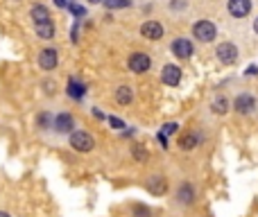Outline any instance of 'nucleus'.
Wrapping results in <instances>:
<instances>
[{
	"mask_svg": "<svg viewBox=\"0 0 258 217\" xmlns=\"http://www.w3.org/2000/svg\"><path fill=\"white\" fill-rule=\"evenodd\" d=\"M70 145L77 152H91V149L95 147V140L89 131H75V134L70 136Z\"/></svg>",
	"mask_w": 258,
	"mask_h": 217,
	"instance_id": "1",
	"label": "nucleus"
},
{
	"mask_svg": "<svg viewBox=\"0 0 258 217\" xmlns=\"http://www.w3.org/2000/svg\"><path fill=\"white\" fill-rule=\"evenodd\" d=\"M193 34L197 36L199 41H204V43H208V41H213L215 39V25H213L211 21H199V23H195V27H193Z\"/></svg>",
	"mask_w": 258,
	"mask_h": 217,
	"instance_id": "2",
	"label": "nucleus"
},
{
	"mask_svg": "<svg viewBox=\"0 0 258 217\" xmlns=\"http://www.w3.org/2000/svg\"><path fill=\"white\" fill-rule=\"evenodd\" d=\"M215 54L222 63L231 66V63H235V59H238V48H235L233 43H220L215 50Z\"/></svg>",
	"mask_w": 258,
	"mask_h": 217,
	"instance_id": "3",
	"label": "nucleus"
},
{
	"mask_svg": "<svg viewBox=\"0 0 258 217\" xmlns=\"http://www.w3.org/2000/svg\"><path fill=\"white\" fill-rule=\"evenodd\" d=\"M149 66H152V59H149L145 52H134L129 57V68L134 72H147Z\"/></svg>",
	"mask_w": 258,
	"mask_h": 217,
	"instance_id": "4",
	"label": "nucleus"
},
{
	"mask_svg": "<svg viewBox=\"0 0 258 217\" xmlns=\"http://www.w3.org/2000/svg\"><path fill=\"white\" fill-rule=\"evenodd\" d=\"M140 34L149 41H156L163 36V25L156 21H147V23H143V27H140Z\"/></svg>",
	"mask_w": 258,
	"mask_h": 217,
	"instance_id": "5",
	"label": "nucleus"
},
{
	"mask_svg": "<svg viewBox=\"0 0 258 217\" xmlns=\"http://www.w3.org/2000/svg\"><path fill=\"white\" fill-rule=\"evenodd\" d=\"M229 12L235 18H244L251 12V0H229Z\"/></svg>",
	"mask_w": 258,
	"mask_h": 217,
	"instance_id": "6",
	"label": "nucleus"
},
{
	"mask_svg": "<svg viewBox=\"0 0 258 217\" xmlns=\"http://www.w3.org/2000/svg\"><path fill=\"white\" fill-rule=\"evenodd\" d=\"M39 63H41V68H43V70H52V68L59 63L57 50H50V48H45L43 52L39 54Z\"/></svg>",
	"mask_w": 258,
	"mask_h": 217,
	"instance_id": "7",
	"label": "nucleus"
},
{
	"mask_svg": "<svg viewBox=\"0 0 258 217\" xmlns=\"http://www.w3.org/2000/svg\"><path fill=\"white\" fill-rule=\"evenodd\" d=\"M233 108L238 113H251L253 108H256V99H253L251 95H238L233 102Z\"/></svg>",
	"mask_w": 258,
	"mask_h": 217,
	"instance_id": "8",
	"label": "nucleus"
},
{
	"mask_svg": "<svg viewBox=\"0 0 258 217\" xmlns=\"http://www.w3.org/2000/svg\"><path fill=\"white\" fill-rule=\"evenodd\" d=\"M161 79H163V84H167V86H177L181 81V70L177 66H170V63H167L161 72Z\"/></svg>",
	"mask_w": 258,
	"mask_h": 217,
	"instance_id": "9",
	"label": "nucleus"
},
{
	"mask_svg": "<svg viewBox=\"0 0 258 217\" xmlns=\"http://www.w3.org/2000/svg\"><path fill=\"white\" fill-rule=\"evenodd\" d=\"M30 16H32V21H34V27H39V25H48V23H52V21H50V12L43 7V5H36V7H32Z\"/></svg>",
	"mask_w": 258,
	"mask_h": 217,
	"instance_id": "10",
	"label": "nucleus"
},
{
	"mask_svg": "<svg viewBox=\"0 0 258 217\" xmlns=\"http://www.w3.org/2000/svg\"><path fill=\"white\" fill-rule=\"evenodd\" d=\"M172 52L179 59H188L190 54H193V43H190L188 39H177L175 43H172Z\"/></svg>",
	"mask_w": 258,
	"mask_h": 217,
	"instance_id": "11",
	"label": "nucleus"
},
{
	"mask_svg": "<svg viewBox=\"0 0 258 217\" xmlns=\"http://www.w3.org/2000/svg\"><path fill=\"white\" fill-rule=\"evenodd\" d=\"M72 125H75V120H72L70 113H61V116H57V120H54V129H57L59 134H70Z\"/></svg>",
	"mask_w": 258,
	"mask_h": 217,
	"instance_id": "12",
	"label": "nucleus"
},
{
	"mask_svg": "<svg viewBox=\"0 0 258 217\" xmlns=\"http://www.w3.org/2000/svg\"><path fill=\"white\" fill-rule=\"evenodd\" d=\"M84 93H86V86L81 84V81H77V79L68 81V95H70L72 99H81L84 97Z\"/></svg>",
	"mask_w": 258,
	"mask_h": 217,
	"instance_id": "13",
	"label": "nucleus"
},
{
	"mask_svg": "<svg viewBox=\"0 0 258 217\" xmlns=\"http://www.w3.org/2000/svg\"><path fill=\"white\" fill-rule=\"evenodd\" d=\"M131 99H134V90H131L129 86H118V90H116V102H118V104H129Z\"/></svg>",
	"mask_w": 258,
	"mask_h": 217,
	"instance_id": "14",
	"label": "nucleus"
},
{
	"mask_svg": "<svg viewBox=\"0 0 258 217\" xmlns=\"http://www.w3.org/2000/svg\"><path fill=\"white\" fill-rule=\"evenodd\" d=\"M147 188L152 190L154 194H163L165 192V179H163V176H154V179H149Z\"/></svg>",
	"mask_w": 258,
	"mask_h": 217,
	"instance_id": "15",
	"label": "nucleus"
},
{
	"mask_svg": "<svg viewBox=\"0 0 258 217\" xmlns=\"http://www.w3.org/2000/svg\"><path fill=\"white\" fill-rule=\"evenodd\" d=\"M36 34H39L41 39H52L54 36V25L52 23H48V25H39L36 27Z\"/></svg>",
	"mask_w": 258,
	"mask_h": 217,
	"instance_id": "16",
	"label": "nucleus"
},
{
	"mask_svg": "<svg viewBox=\"0 0 258 217\" xmlns=\"http://www.w3.org/2000/svg\"><path fill=\"white\" fill-rule=\"evenodd\" d=\"M179 145H181V149H193L195 145H197V136H195V134H186V136H181Z\"/></svg>",
	"mask_w": 258,
	"mask_h": 217,
	"instance_id": "17",
	"label": "nucleus"
},
{
	"mask_svg": "<svg viewBox=\"0 0 258 217\" xmlns=\"http://www.w3.org/2000/svg\"><path fill=\"white\" fill-rule=\"evenodd\" d=\"M177 197H179L184 203H190L193 201V188H190V185H181V190H179Z\"/></svg>",
	"mask_w": 258,
	"mask_h": 217,
	"instance_id": "18",
	"label": "nucleus"
},
{
	"mask_svg": "<svg viewBox=\"0 0 258 217\" xmlns=\"http://www.w3.org/2000/svg\"><path fill=\"white\" fill-rule=\"evenodd\" d=\"M213 111L215 113H226L229 111V102H226V97H217L215 102H213Z\"/></svg>",
	"mask_w": 258,
	"mask_h": 217,
	"instance_id": "19",
	"label": "nucleus"
},
{
	"mask_svg": "<svg viewBox=\"0 0 258 217\" xmlns=\"http://www.w3.org/2000/svg\"><path fill=\"white\" fill-rule=\"evenodd\" d=\"M109 9H122V7H129V0H104Z\"/></svg>",
	"mask_w": 258,
	"mask_h": 217,
	"instance_id": "20",
	"label": "nucleus"
},
{
	"mask_svg": "<svg viewBox=\"0 0 258 217\" xmlns=\"http://www.w3.org/2000/svg\"><path fill=\"white\" fill-rule=\"evenodd\" d=\"M177 127H179V125H177V122H167V125H163V131H161V134H163V136H170V134H175V131H177Z\"/></svg>",
	"mask_w": 258,
	"mask_h": 217,
	"instance_id": "21",
	"label": "nucleus"
},
{
	"mask_svg": "<svg viewBox=\"0 0 258 217\" xmlns=\"http://www.w3.org/2000/svg\"><path fill=\"white\" fill-rule=\"evenodd\" d=\"M134 156L138 158V161H145V156H147V154H145V149H140L138 145H136V147H134Z\"/></svg>",
	"mask_w": 258,
	"mask_h": 217,
	"instance_id": "22",
	"label": "nucleus"
},
{
	"mask_svg": "<svg viewBox=\"0 0 258 217\" xmlns=\"http://www.w3.org/2000/svg\"><path fill=\"white\" fill-rule=\"evenodd\" d=\"M109 122H111V127H113V129H122V127H125V122H122V120H118V118H109Z\"/></svg>",
	"mask_w": 258,
	"mask_h": 217,
	"instance_id": "23",
	"label": "nucleus"
},
{
	"mask_svg": "<svg viewBox=\"0 0 258 217\" xmlns=\"http://www.w3.org/2000/svg\"><path fill=\"white\" fill-rule=\"evenodd\" d=\"M70 12H72V14H75V16H79V18H81V16H84V9H81V7H79V5H72V3H70Z\"/></svg>",
	"mask_w": 258,
	"mask_h": 217,
	"instance_id": "24",
	"label": "nucleus"
},
{
	"mask_svg": "<svg viewBox=\"0 0 258 217\" xmlns=\"http://www.w3.org/2000/svg\"><path fill=\"white\" fill-rule=\"evenodd\" d=\"M247 75H251V77L258 75V68H256V66H249V68H247Z\"/></svg>",
	"mask_w": 258,
	"mask_h": 217,
	"instance_id": "25",
	"label": "nucleus"
},
{
	"mask_svg": "<svg viewBox=\"0 0 258 217\" xmlns=\"http://www.w3.org/2000/svg\"><path fill=\"white\" fill-rule=\"evenodd\" d=\"M54 5H57V7H68V0H54Z\"/></svg>",
	"mask_w": 258,
	"mask_h": 217,
	"instance_id": "26",
	"label": "nucleus"
},
{
	"mask_svg": "<svg viewBox=\"0 0 258 217\" xmlns=\"http://www.w3.org/2000/svg\"><path fill=\"white\" fill-rule=\"evenodd\" d=\"M91 5H98V3H104V0H89Z\"/></svg>",
	"mask_w": 258,
	"mask_h": 217,
	"instance_id": "27",
	"label": "nucleus"
},
{
	"mask_svg": "<svg viewBox=\"0 0 258 217\" xmlns=\"http://www.w3.org/2000/svg\"><path fill=\"white\" fill-rule=\"evenodd\" d=\"M0 217H12V215H9V212H3V210H0Z\"/></svg>",
	"mask_w": 258,
	"mask_h": 217,
	"instance_id": "28",
	"label": "nucleus"
},
{
	"mask_svg": "<svg viewBox=\"0 0 258 217\" xmlns=\"http://www.w3.org/2000/svg\"><path fill=\"white\" fill-rule=\"evenodd\" d=\"M253 30H256V34H258V18H256V23H253Z\"/></svg>",
	"mask_w": 258,
	"mask_h": 217,
	"instance_id": "29",
	"label": "nucleus"
},
{
	"mask_svg": "<svg viewBox=\"0 0 258 217\" xmlns=\"http://www.w3.org/2000/svg\"><path fill=\"white\" fill-rule=\"evenodd\" d=\"M70 3H72V0H70Z\"/></svg>",
	"mask_w": 258,
	"mask_h": 217,
	"instance_id": "30",
	"label": "nucleus"
}]
</instances>
